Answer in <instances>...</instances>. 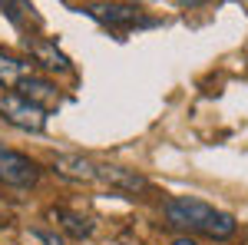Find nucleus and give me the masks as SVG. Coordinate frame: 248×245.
Here are the masks:
<instances>
[{"mask_svg":"<svg viewBox=\"0 0 248 245\" xmlns=\"http://www.w3.org/2000/svg\"><path fill=\"white\" fill-rule=\"evenodd\" d=\"M0 116L10 123V126H17L23 132H43L46 126V113L33 106L30 99H23L20 93H3L0 96Z\"/></svg>","mask_w":248,"mask_h":245,"instance_id":"obj_1","label":"nucleus"},{"mask_svg":"<svg viewBox=\"0 0 248 245\" xmlns=\"http://www.w3.org/2000/svg\"><path fill=\"white\" fill-rule=\"evenodd\" d=\"M212 212H215V209H212L209 202L189 199V196H179V199H169V202H166V219H169V226L189 229V232H202Z\"/></svg>","mask_w":248,"mask_h":245,"instance_id":"obj_2","label":"nucleus"},{"mask_svg":"<svg viewBox=\"0 0 248 245\" xmlns=\"http://www.w3.org/2000/svg\"><path fill=\"white\" fill-rule=\"evenodd\" d=\"M40 176V166L33 159H27L23 152L17 149H7V146H0V179L7 182V186H17V189H27L33 186Z\"/></svg>","mask_w":248,"mask_h":245,"instance_id":"obj_3","label":"nucleus"},{"mask_svg":"<svg viewBox=\"0 0 248 245\" xmlns=\"http://www.w3.org/2000/svg\"><path fill=\"white\" fill-rule=\"evenodd\" d=\"M86 14L103 23V27H113V30H129V27H149L153 20H142V14L129 7V3H90Z\"/></svg>","mask_w":248,"mask_h":245,"instance_id":"obj_4","label":"nucleus"},{"mask_svg":"<svg viewBox=\"0 0 248 245\" xmlns=\"http://www.w3.org/2000/svg\"><path fill=\"white\" fill-rule=\"evenodd\" d=\"M96 179L106 182L113 189H123V192H142L149 189L146 176H139L136 169H126V166H109V163H96Z\"/></svg>","mask_w":248,"mask_h":245,"instance_id":"obj_5","label":"nucleus"},{"mask_svg":"<svg viewBox=\"0 0 248 245\" xmlns=\"http://www.w3.org/2000/svg\"><path fill=\"white\" fill-rule=\"evenodd\" d=\"M17 90H20V96H23V99H30L33 106H40V110H43V113H46V110H53V106H60L57 86H53L50 80H43V76H27Z\"/></svg>","mask_w":248,"mask_h":245,"instance_id":"obj_6","label":"nucleus"},{"mask_svg":"<svg viewBox=\"0 0 248 245\" xmlns=\"http://www.w3.org/2000/svg\"><path fill=\"white\" fill-rule=\"evenodd\" d=\"M27 50H30V57H33V63H40V66H46V70H70V57L63 53V50H57V43H50V40L43 37H27Z\"/></svg>","mask_w":248,"mask_h":245,"instance_id":"obj_7","label":"nucleus"},{"mask_svg":"<svg viewBox=\"0 0 248 245\" xmlns=\"http://www.w3.org/2000/svg\"><path fill=\"white\" fill-rule=\"evenodd\" d=\"M53 169H57V176L73 179V182H93L96 179V163H90L86 156H77V152L57 156V159H53Z\"/></svg>","mask_w":248,"mask_h":245,"instance_id":"obj_8","label":"nucleus"},{"mask_svg":"<svg viewBox=\"0 0 248 245\" xmlns=\"http://www.w3.org/2000/svg\"><path fill=\"white\" fill-rule=\"evenodd\" d=\"M27 76H33V63L20 57H10V53H0V86H20Z\"/></svg>","mask_w":248,"mask_h":245,"instance_id":"obj_9","label":"nucleus"},{"mask_svg":"<svg viewBox=\"0 0 248 245\" xmlns=\"http://www.w3.org/2000/svg\"><path fill=\"white\" fill-rule=\"evenodd\" d=\"M0 7H3L7 20H10L17 30H30V23H33V27L40 23V17H37V10H33L30 0H0Z\"/></svg>","mask_w":248,"mask_h":245,"instance_id":"obj_10","label":"nucleus"},{"mask_svg":"<svg viewBox=\"0 0 248 245\" xmlns=\"http://www.w3.org/2000/svg\"><path fill=\"white\" fill-rule=\"evenodd\" d=\"M53 219L60 222V229L66 232V235H73V239H86L93 226H90V219H83L79 212H70V209H57L53 212Z\"/></svg>","mask_w":248,"mask_h":245,"instance_id":"obj_11","label":"nucleus"},{"mask_svg":"<svg viewBox=\"0 0 248 245\" xmlns=\"http://www.w3.org/2000/svg\"><path fill=\"white\" fill-rule=\"evenodd\" d=\"M202 232H205L209 239H218V242H222V239H232V235H235V219H232L229 212H218V209H215Z\"/></svg>","mask_w":248,"mask_h":245,"instance_id":"obj_12","label":"nucleus"},{"mask_svg":"<svg viewBox=\"0 0 248 245\" xmlns=\"http://www.w3.org/2000/svg\"><path fill=\"white\" fill-rule=\"evenodd\" d=\"M33 239H40L43 245H63L60 235H50V232H33Z\"/></svg>","mask_w":248,"mask_h":245,"instance_id":"obj_13","label":"nucleus"},{"mask_svg":"<svg viewBox=\"0 0 248 245\" xmlns=\"http://www.w3.org/2000/svg\"><path fill=\"white\" fill-rule=\"evenodd\" d=\"M172 245H199V242H192V239H175Z\"/></svg>","mask_w":248,"mask_h":245,"instance_id":"obj_14","label":"nucleus"}]
</instances>
